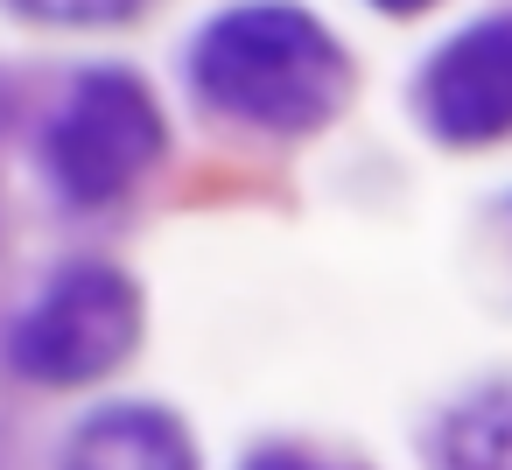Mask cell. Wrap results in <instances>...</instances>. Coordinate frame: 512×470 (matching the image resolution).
Masks as SVG:
<instances>
[{"instance_id":"obj_1","label":"cell","mask_w":512,"mask_h":470,"mask_svg":"<svg viewBox=\"0 0 512 470\" xmlns=\"http://www.w3.org/2000/svg\"><path fill=\"white\" fill-rule=\"evenodd\" d=\"M197 92L253 127H281L302 134L316 120L337 113L344 99V50L330 43V29L288 0H253V8L218 15L197 36Z\"/></svg>"},{"instance_id":"obj_2","label":"cell","mask_w":512,"mask_h":470,"mask_svg":"<svg viewBox=\"0 0 512 470\" xmlns=\"http://www.w3.org/2000/svg\"><path fill=\"white\" fill-rule=\"evenodd\" d=\"M134 337H141L134 281L106 260H78L22 309V323L8 337V365L43 386H85V379L113 372L134 351Z\"/></svg>"},{"instance_id":"obj_3","label":"cell","mask_w":512,"mask_h":470,"mask_svg":"<svg viewBox=\"0 0 512 470\" xmlns=\"http://www.w3.org/2000/svg\"><path fill=\"white\" fill-rule=\"evenodd\" d=\"M162 148H169V127L148 85L127 71H85L64 113L50 120V169L71 204H113L155 169Z\"/></svg>"},{"instance_id":"obj_4","label":"cell","mask_w":512,"mask_h":470,"mask_svg":"<svg viewBox=\"0 0 512 470\" xmlns=\"http://www.w3.org/2000/svg\"><path fill=\"white\" fill-rule=\"evenodd\" d=\"M428 127L456 148H477L512 127V15L470 22L428 64Z\"/></svg>"},{"instance_id":"obj_5","label":"cell","mask_w":512,"mask_h":470,"mask_svg":"<svg viewBox=\"0 0 512 470\" xmlns=\"http://www.w3.org/2000/svg\"><path fill=\"white\" fill-rule=\"evenodd\" d=\"M64 470H197V449L162 407H106L71 435Z\"/></svg>"},{"instance_id":"obj_6","label":"cell","mask_w":512,"mask_h":470,"mask_svg":"<svg viewBox=\"0 0 512 470\" xmlns=\"http://www.w3.org/2000/svg\"><path fill=\"white\" fill-rule=\"evenodd\" d=\"M442 463L449 470H512V379L477 386L442 421Z\"/></svg>"},{"instance_id":"obj_7","label":"cell","mask_w":512,"mask_h":470,"mask_svg":"<svg viewBox=\"0 0 512 470\" xmlns=\"http://www.w3.org/2000/svg\"><path fill=\"white\" fill-rule=\"evenodd\" d=\"M29 22H64V29H99V22H127L148 0H15Z\"/></svg>"},{"instance_id":"obj_8","label":"cell","mask_w":512,"mask_h":470,"mask_svg":"<svg viewBox=\"0 0 512 470\" xmlns=\"http://www.w3.org/2000/svg\"><path fill=\"white\" fill-rule=\"evenodd\" d=\"M246 470H337V463H323V456H309V449H295V442H274V449H253Z\"/></svg>"},{"instance_id":"obj_9","label":"cell","mask_w":512,"mask_h":470,"mask_svg":"<svg viewBox=\"0 0 512 470\" xmlns=\"http://www.w3.org/2000/svg\"><path fill=\"white\" fill-rule=\"evenodd\" d=\"M372 8H393V15H407V8H428V0H372Z\"/></svg>"}]
</instances>
